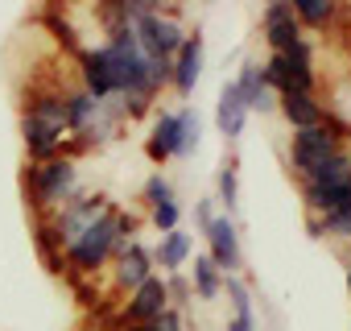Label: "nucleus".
<instances>
[{"label":"nucleus","mask_w":351,"mask_h":331,"mask_svg":"<svg viewBox=\"0 0 351 331\" xmlns=\"http://www.w3.org/2000/svg\"><path fill=\"white\" fill-rule=\"evenodd\" d=\"M302 195H306V207L314 216H326L335 207H343L351 199V153H330L326 161H318L314 170L302 179Z\"/></svg>","instance_id":"f03ea898"},{"label":"nucleus","mask_w":351,"mask_h":331,"mask_svg":"<svg viewBox=\"0 0 351 331\" xmlns=\"http://www.w3.org/2000/svg\"><path fill=\"white\" fill-rule=\"evenodd\" d=\"M347 290H351V273H347Z\"/></svg>","instance_id":"c85d7f7f"},{"label":"nucleus","mask_w":351,"mask_h":331,"mask_svg":"<svg viewBox=\"0 0 351 331\" xmlns=\"http://www.w3.org/2000/svg\"><path fill=\"white\" fill-rule=\"evenodd\" d=\"M165 290H169V298L178 294V302H186V294H191V286H186V277H178V273H169V282H165Z\"/></svg>","instance_id":"393cba45"},{"label":"nucleus","mask_w":351,"mask_h":331,"mask_svg":"<svg viewBox=\"0 0 351 331\" xmlns=\"http://www.w3.org/2000/svg\"><path fill=\"white\" fill-rule=\"evenodd\" d=\"M128 240H132V220L120 216L116 207H108V212H99V216L75 236V244L62 249V253H66V265H71L75 273H95V269H104Z\"/></svg>","instance_id":"f257e3e1"},{"label":"nucleus","mask_w":351,"mask_h":331,"mask_svg":"<svg viewBox=\"0 0 351 331\" xmlns=\"http://www.w3.org/2000/svg\"><path fill=\"white\" fill-rule=\"evenodd\" d=\"M145 277H153V253H145L136 240H128V244L116 253V286L132 294Z\"/></svg>","instance_id":"f8f14e48"},{"label":"nucleus","mask_w":351,"mask_h":331,"mask_svg":"<svg viewBox=\"0 0 351 331\" xmlns=\"http://www.w3.org/2000/svg\"><path fill=\"white\" fill-rule=\"evenodd\" d=\"M265 71V87L285 95V91H314V50L306 38H298L285 54H269Z\"/></svg>","instance_id":"20e7f679"},{"label":"nucleus","mask_w":351,"mask_h":331,"mask_svg":"<svg viewBox=\"0 0 351 331\" xmlns=\"http://www.w3.org/2000/svg\"><path fill=\"white\" fill-rule=\"evenodd\" d=\"M29 195H34V207H66L79 191V170H75V161L71 157H50V161H38L34 170H29Z\"/></svg>","instance_id":"7ed1b4c3"},{"label":"nucleus","mask_w":351,"mask_h":331,"mask_svg":"<svg viewBox=\"0 0 351 331\" xmlns=\"http://www.w3.org/2000/svg\"><path fill=\"white\" fill-rule=\"evenodd\" d=\"M310 232L314 236H347L351 240V199L326 216H310Z\"/></svg>","instance_id":"f3484780"},{"label":"nucleus","mask_w":351,"mask_h":331,"mask_svg":"<svg viewBox=\"0 0 351 331\" xmlns=\"http://www.w3.org/2000/svg\"><path fill=\"white\" fill-rule=\"evenodd\" d=\"M178 220H182V207H178V203L153 207V228H157V232H173V228H178Z\"/></svg>","instance_id":"5701e85b"},{"label":"nucleus","mask_w":351,"mask_h":331,"mask_svg":"<svg viewBox=\"0 0 351 331\" xmlns=\"http://www.w3.org/2000/svg\"><path fill=\"white\" fill-rule=\"evenodd\" d=\"M195 290H199V298H219V290H223V273L215 269V261L211 257H195Z\"/></svg>","instance_id":"6ab92c4d"},{"label":"nucleus","mask_w":351,"mask_h":331,"mask_svg":"<svg viewBox=\"0 0 351 331\" xmlns=\"http://www.w3.org/2000/svg\"><path fill=\"white\" fill-rule=\"evenodd\" d=\"M219 203L228 207V216H232V207L240 203V170H236V157L219 170Z\"/></svg>","instance_id":"412c9836"},{"label":"nucleus","mask_w":351,"mask_h":331,"mask_svg":"<svg viewBox=\"0 0 351 331\" xmlns=\"http://www.w3.org/2000/svg\"><path fill=\"white\" fill-rule=\"evenodd\" d=\"M330 153H339V133L330 124H314V128H298L293 145H289V166L306 179L318 161H326Z\"/></svg>","instance_id":"423d86ee"},{"label":"nucleus","mask_w":351,"mask_h":331,"mask_svg":"<svg viewBox=\"0 0 351 331\" xmlns=\"http://www.w3.org/2000/svg\"><path fill=\"white\" fill-rule=\"evenodd\" d=\"M186 257H191V232H161V244H157V253H153V265H161L165 273H178L182 265H186Z\"/></svg>","instance_id":"dca6fc26"},{"label":"nucleus","mask_w":351,"mask_h":331,"mask_svg":"<svg viewBox=\"0 0 351 331\" xmlns=\"http://www.w3.org/2000/svg\"><path fill=\"white\" fill-rule=\"evenodd\" d=\"M178 141H182V128H178V112H161L153 120V133H149V157L153 161H165V157H178Z\"/></svg>","instance_id":"2eb2a0df"},{"label":"nucleus","mask_w":351,"mask_h":331,"mask_svg":"<svg viewBox=\"0 0 351 331\" xmlns=\"http://www.w3.org/2000/svg\"><path fill=\"white\" fill-rule=\"evenodd\" d=\"M298 38H302V25H298L293 9L285 5V0H269V9H265V42L273 46V54H285Z\"/></svg>","instance_id":"1a4fd4ad"},{"label":"nucleus","mask_w":351,"mask_h":331,"mask_svg":"<svg viewBox=\"0 0 351 331\" xmlns=\"http://www.w3.org/2000/svg\"><path fill=\"white\" fill-rule=\"evenodd\" d=\"M215 124H219L223 141H236V137L244 133V124H248V104H244V95H240V87H236V79H228V83H223V91H219Z\"/></svg>","instance_id":"9b49d317"},{"label":"nucleus","mask_w":351,"mask_h":331,"mask_svg":"<svg viewBox=\"0 0 351 331\" xmlns=\"http://www.w3.org/2000/svg\"><path fill=\"white\" fill-rule=\"evenodd\" d=\"M195 220H199V228H207V224L215 220V207H211L207 199H199V207H195Z\"/></svg>","instance_id":"bb28decb"},{"label":"nucleus","mask_w":351,"mask_h":331,"mask_svg":"<svg viewBox=\"0 0 351 331\" xmlns=\"http://www.w3.org/2000/svg\"><path fill=\"white\" fill-rule=\"evenodd\" d=\"M165 306H169L165 282H161V277H145V282L128 294V302H124V323H153Z\"/></svg>","instance_id":"6e6552de"},{"label":"nucleus","mask_w":351,"mask_h":331,"mask_svg":"<svg viewBox=\"0 0 351 331\" xmlns=\"http://www.w3.org/2000/svg\"><path fill=\"white\" fill-rule=\"evenodd\" d=\"M277 108H281V116H285L293 128L326 124V112H322V104L314 100V91H285V95H277Z\"/></svg>","instance_id":"ddd939ff"},{"label":"nucleus","mask_w":351,"mask_h":331,"mask_svg":"<svg viewBox=\"0 0 351 331\" xmlns=\"http://www.w3.org/2000/svg\"><path fill=\"white\" fill-rule=\"evenodd\" d=\"M157 5H165V0H157Z\"/></svg>","instance_id":"c756f323"},{"label":"nucleus","mask_w":351,"mask_h":331,"mask_svg":"<svg viewBox=\"0 0 351 331\" xmlns=\"http://www.w3.org/2000/svg\"><path fill=\"white\" fill-rule=\"evenodd\" d=\"M236 87H240V95H244L248 112H273V108H277V91H269V87H265V71H261V62H244V71H240Z\"/></svg>","instance_id":"4468645a"},{"label":"nucleus","mask_w":351,"mask_h":331,"mask_svg":"<svg viewBox=\"0 0 351 331\" xmlns=\"http://www.w3.org/2000/svg\"><path fill=\"white\" fill-rule=\"evenodd\" d=\"M178 128H182L178 157H191V153L199 149V112H195V108H182V112H178Z\"/></svg>","instance_id":"aec40b11"},{"label":"nucleus","mask_w":351,"mask_h":331,"mask_svg":"<svg viewBox=\"0 0 351 331\" xmlns=\"http://www.w3.org/2000/svg\"><path fill=\"white\" fill-rule=\"evenodd\" d=\"M153 331H182V315L173 310V306H165V310L153 319Z\"/></svg>","instance_id":"b1692460"},{"label":"nucleus","mask_w":351,"mask_h":331,"mask_svg":"<svg viewBox=\"0 0 351 331\" xmlns=\"http://www.w3.org/2000/svg\"><path fill=\"white\" fill-rule=\"evenodd\" d=\"M132 34H136V46L149 62H173V54L186 42V30L173 17H161V13H149V17L132 21Z\"/></svg>","instance_id":"39448f33"},{"label":"nucleus","mask_w":351,"mask_h":331,"mask_svg":"<svg viewBox=\"0 0 351 331\" xmlns=\"http://www.w3.org/2000/svg\"><path fill=\"white\" fill-rule=\"evenodd\" d=\"M203 236H207V244H211V261H215V269L219 273H236L240 265H244V257H240V236H236V220L232 216H215L207 228H203Z\"/></svg>","instance_id":"0eeeda50"},{"label":"nucleus","mask_w":351,"mask_h":331,"mask_svg":"<svg viewBox=\"0 0 351 331\" xmlns=\"http://www.w3.org/2000/svg\"><path fill=\"white\" fill-rule=\"evenodd\" d=\"M293 9L298 25H310V30H322L330 17H335V0H285Z\"/></svg>","instance_id":"a211bd4d"},{"label":"nucleus","mask_w":351,"mask_h":331,"mask_svg":"<svg viewBox=\"0 0 351 331\" xmlns=\"http://www.w3.org/2000/svg\"><path fill=\"white\" fill-rule=\"evenodd\" d=\"M199 75H203V34H186L182 50L173 54V79L169 83L178 87V95H191Z\"/></svg>","instance_id":"9d476101"},{"label":"nucleus","mask_w":351,"mask_h":331,"mask_svg":"<svg viewBox=\"0 0 351 331\" xmlns=\"http://www.w3.org/2000/svg\"><path fill=\"white\" fill-rule=\"evenodd\" d=\"M228 331H256V315H232Z\"/></svg>","instance_id":"a878e982"},{"label":"nucleus","mask_w":351,"mask_h":331,"mask_svg":"<svg viewBox=\"0 0 351 331\" xmlns=\"http://www.w3.org/2000/svg\"><path fill=\"white\" fill-rule=\"evenodd\" d=\"M128 331H153V323H128Z\"/></svg>","instance_id":"cd10ccee"},{"label":"nucleus","mask_w":351,"mask_h":331,"mask_svg":"<svg viewBox=\"0 0 351 331\" xmlns=\"http://www.w3.org/2000/svg\"><path fill=\"white\" fill-rule=\"evenodd\" d=\"M145 203H149V212H153V207H161V203H178V199H173V187H169V179L153 174V179L145 183Z\"/></svg>","instance_id":"4be33fe9"}]
</instances>
